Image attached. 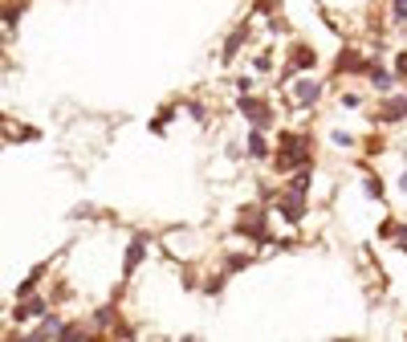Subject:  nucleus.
I'll list each match as a JSON object with an SVG mask.
<instances>
[{
	"label": "nucleus",
	"mask_w": 407,
	"mask_h": 342,
	"mask_svg": "<svg viewBox=\"0 0 407 342\" xmlns=\"http://www.w3.org/2000/svg\"><path fill=\"white\" fill-rule=\"evenodd\" d=\"M253 66H257V70H269V66H273V57H269V53H261V57H257V61H253Z\"/></svg>",
	"instance_id": "nucleus-28"
},
{
	"label": "nucleus",
	"mask_w": 407,
	"mask_h": 342,
	"mask_svg": "<svg viewBox=\"0 0 407 342\" xmlns=\"http://www.w3.org/2000/svg\"><path fill=\"white\" fill-rule=\"evenodd\" d=\"M45 273H49V265H37V269H33V273L24 277L21 285H17V297H29V293H33L37 285H41V281H45Z\"/></svg>",
	"instance_id": "nucleus-16"
},
{
	"label": "nucleus",
	"mask_w": 407,
	"mask_h": 342,
	"mask_svg": "<svg viewBox=\"0 0 407 342\" xmlns=\"http://www.w3.org/2000/svg\"><path fill=\"white\" fill-rule=\"evenodd\" d=\"M143 261H147V237H135V241L126 244V257H122V277H131Z\"/></svg>",
	"instance_id": "nucleus-10"
},
{
	"label": "nucleus",
	"mask_w": 407,
	"mask_h": 342,
	"mask_svg": "<svg viewBox=\"0 0 407 342\" xmlns=\"http://www.w3.org/2000/svg\"><path fill=\"white\" fill-rule=\"evenodd\" d=\"M273 212H281V220H289V224H302L306 220V195L293 192V188H281V195H273Z\"/></svg>",
	"instance_id": "nucleus-3"
},
{
	"label": "nucleus",
	"mask_w": 407,
	"mask_h": 342,
	"mask_svg": "<svg viewBox=\"0 0 407 342\" xmlns=\"http://www.w3.org/2000/svg\"><path fill=\"white\" fill-rule=\"evenodd\" d=\"M318 98H322V82H313V77H297L293 82V110H313Z\"/></svg>",
	"instance_id": "nucleus-6"
},
{
	"label": "nucleus",
	"mask_w": 407,
	"mask_h": 342,
	"mask_svg": "<svg viewBox=\"0 0 407 342\" xmlns=\"http://www.w3.org/2000/svg\"><path fill=\"white\" fill-rule=\"evenodd\" d=\"M13 135H17L13 143H37V139H41V131H37V126H17Z\"/></svg>",
	"instance_id": "nucleus-20"
},
{
	"label": "nucleus",
	"mask_w": 407,
	"mask_h": 342,
	"mask_svg": "<svg viewBox=\"0 0 407 342\" xmlns=\"http://www.w3.org/2000/svg\"><path fill=\"white\" fill-rule=\"evenodd\" d=\"M249 261H253V257H249V253H232V257H228V261H224V273H240V269L249 265Z\"/></svg>",
	"instance_id": "nucleus-19"
},
{
	"label": "nucleus",
	"mask_w": 407,
	"mask_h": 342,
	"mask_svg": "<svg viewBox=\"0 0 407 342\" xmlns=\"http://www.w3.org/2000/svg\"><path fill=\"white\" fill-rule=\"evenodd\" d=\"M313 66H318V53L310 45H293L289 49V66L281 70V82H289L293 73H302V70H313Z\"/></svg>",
	"instance_id": "nucleus-7"
},
{
	"label": "nucleus",
	"mask_w": 407,
	"mask_h": 342,
	"mask_svg": "<svg viewBox=\"0 0 407 342\" xmlns=\"http://www.w3.org/2000/svg\"><path fill=\"white\" fill-rule=\"evenodd\" d=\"M273 168H277V175H289V171H297V168H313L310 135L281 131V135H277V155H273Z\"/></svg>",
	"instance_id": "nucleus-1"
},
{
	"label": "nucleus",
	"mask_w": 407,
	"mask_h": 342,
	"mask_svg": "<svg viewBox=\"0 0 407 342\" xmlns=\"http://www.w3.org/2000/svg\"><path fill=\"white\" fill-rule=\"evenodd\" d=\"M367 70H371V61L359 57L355 49H342V53H338V61H334V73H367Z\"/></svg>",
	"instance_id": "nucleus-11"
},
{
	"label": "nucleus",
	"mask_w": 407,
	"mask_h": 342,
	"mask_svg": "<svg viewBox=\"0 0 407 342\" xmlns=\"http://www.w3.org/2000/svg\"><path fill=\"white\" fill-rule=\"evenodd\" d=\"M82 339H90V330H86V326H77V322H66V326H61V334H57V342H82Z\"/></svg>",
	"instance_id": "nucleus-17"
},
{
	"label": "nucleus",
	"mask_w": 407,
	"mask_h": 342,
	"mask_svg": "<svg viewBox=\"0 0 407 342\" xmlns=\"http://www.w3.org/2000/svg\"><path fill=\"white\" fill-rule=\"evenodd\" d=\"M0 131H8V119H4V114H0Z\"/></svg>",
	"instance_id": "nucleus-30"
},
{
	"label": "nucleus",
	"mask_w": 407,
	"mask_h": 342,
	"mask_svg": "<svg viewBox=\"0 0 407 342\" xmlns=\"http://www.w3.org/2000/svg\"><path fill=\"white\" fill-rule=\"evenodd\" d=\"M204 290H208V293L216 297V293L224 290V277H208V285H204Z\"/></svg>",
	"instance_id": "nucleus-27"
},
{
	"label": "nucleus",
	"mask_w": 407,
	"mask_h": 342,
	"mask_svg": "<svg viewBox=\"0 0 407 342\" xmlns=\"http://www.w3.org/2000/svg\"><path fill=\"white\" fill-rule=\"evenodd\" d=\"M334 143L338 147H355V135H350V131H334Z\"/></svg>",
	"instance_id": "nucleus-25"
},
{
	"label": "nucleus",
	"mask_w": 407,
	"mask_h": 342,
	"mask_svg": "<svg viewBox=\"0 0 407 342\" xmlns=\"http://www.w3.org/2000/svg\"><path fill=\"white\" fill-rule=\"evenodd\" d=\"M362 188H367L371 200H383V179H379V175H367V179H362Z\"/></svg>",
	"instance_id": "nucleus-21"
},
{
	"label": "nucleus",
	"mask_w": 407,
	"mask_h": 342,
	"mask_svg": "<svg viewBox=\"0 0 407 342\" xmlns=\"http://www.w3.org/2000/svg\"><path fill=\"white\" fill-rule=\"evenodd\" d=\"M407 119V94H395L387 98V102H379V114H375V122H404Z\"/></svg>",
	"instance_id": "nucleus-9"
},
{
	"label": "nucleus",
	"mask_w": 407,
	"mask_h": 342,
	"mask_svg": "<svg viewBox=\"0 0 407 342\" xmlns=\"http://www.w3.org/2000/svg\"><path fill=\"white\" fill-rule=\"evenodd\" d=\"M342 106H346V110H359V106H362V94H355V90H350V94H342Z\"/></svg>",
	"instance_id": "nucleus-24"
},
{
	"label": "nucleus",
	"mask_w": 407,
	"mask_h": 342,
	"mask_svg": "<svg viewBox=\"0 0 407 342\" xmlns=\"http://www.w3.org/2000/svg\"><path fill=\"white\" fill-rule=\"evenodd\" d=\"M249 37H253V24H249V21L237 24V33H232V37L224 41V53H220V57H224V61H232L240 49H244V41H249Z\"/></svg>",
	"instance_id": "nucleus-12"
},
{
	"label": "nucleus",
	"mask_w": 407,
	"mask_h": 342,
	"mask_svg": "<svg viewBox=\"0 0 407 342\" xmlns=\"http://www.w3.org/2000/svg\"><path fill=\"white\" fill-rule=\"evenodd\" d=\"M244 151H249L253 159H265V155H269V139H265L261 126H253V131H249V139H244Z\"/></svg>",
	"instance_id": "nucleus-15"
},
{
	"label": "nucleus",
	"mask_w": 407,
	"mask_h": 342,
	"mask_svg": "<svg viewBox=\"0 0 407 342\" xmlns=\"http://www.w3.org/2000/svg\"><path fill=\"white\" fill-rule=\"evenodd\" d=\"M41 314H49V297H41V293H29V297H21L17 306H13V322L21 326V322H37Z\"/></svg>",
	"instance_id": "nucleus-5"
},
{
	"label": "nucleus",
	"mask_w": 407,
	"mask_h": 342,
	"mask_svg": "<svg viewBox=\"0 0 407 342\" xmlns=\"http://www.w3.org/2000/svg\"><path fill=\"white\" fill-rule=\"evenodd\" d=\"M391 21L407 24V0H391Z\"/></svg>",
	"instance_id": "nucleus-22"
},
{
	"label": "nucleus",
	"mask_w": 407,
	"mask_h": 342,
	"mask_svg": "<svg viewBox=\"0 0 407 342\" xmlns=\"http://www.w3.org/2000/svg\"><path fill=\"white\" fill-rule=\"evenodd\" d=\"M379 237H395V241L407 244V224H395V220H383L379 224Z\"/></svg>",
	"instance_id": "nucleus-18"
},
{
	"label": "nucleus",
	"mask_w": 407,
	"mask_h": 342,
	"mask_svg": "<svg viewBox=\"0 0 407 342\" xmlns=\"http://www.w3.org/2000/svg\"><path fill=\"white\" fill-rule=\"evenodd\" d=\"M24 8H29V0H4V4H0V24L17 29V21L24 17Z\"/></svg>",
	"instance_id": "nucleus-14"
},
{
	"label": "nucleus",
	"mask_w": 407,
	"mask_h": 342,
	"mask_svg": "<svg viewBox=\"0 0 407 342\" xmlns=\"http://www.w3.org/2000/svg\"><path fill=\"white\" fill-rule=\"evenodd\" d=\"M404 248H407V244H404Z\"/></svg>",
	"instance_id": "nucleus-31"
},
{
	"label": "nucleus",
	"mask_w": 407,
	"mask_h": 342,
	"mask_svg": "<svg viewBox=\"0 0 407 342\" xmlns=\"http://www.w3.org/2000/svg\"><path fill=\"white\" fill-rule=\"evenodd\" d=\"M237 110H240V119H249L253 122V126H273V110H269V106H265L261 98H253V94H240L237 98Z\"/></svg>",
	"instance_id": "nucleus-4"
},
{
	"label": "nucleus",
	"mask_w": 407,
	"mask_h": 342,
	"mask_svg": "<svg viewBox=\"0 0 407 342\" xmlns=\"http://www.w3.org/2000/svg\"><path fill=\"white\" fill-rule=\"evenodd\" d=\"M237 237H244V241H253V244H269L273 241V232H269V216H265L261 204H244V208H240Z\"/></svg>",
	"instance_id": "nucleus-2"
},
{
	"label": "nucleus",
	"mask_w": 407,
	"mask_h": 342,
	"mask_svg": "<svg viewBox=\"0 0 407 342\" xmlns=\"http://www.w3.org/2000/svg\"><path fill=\"white\" fill-rule=\"evenodd\" d=\"M188 110H192V119H200V122L208 119V110H204V102H188Z\"/></svg>",
	"instance_id": "nucleus-26"
},
{
	"label": "nucleus",
	"mask_w": 407,
	"mask_h": 342,
	"mask_svg": "<svg viewBox=\"0 0 407 342\" xmlns=\"http://www.w3.org/2000/svg\"><path fill=\"white\" fill-rule=\"evenodd\" d=\"M391 73H395V82H407V49L395 57V70H391Z\"/></svg>",
	"instance_id": "nucleus-23"
},
{
	"label": "nucleus",
	"mask_w": 407,
	"mask_h": 342,
	"mask_svg": "<svg viewBox=\"0 0 407 342\" xmlns=\"http://www.w3.org/2000/svg\"><path fill=\"white\" fill-rule=\"evenodd\" d=\"M367 82H371L379 94H391V90H395V73L383 70V66H371V70H367Z\"/></svg>",
	"instance_id": "nucleus-13"
},
{
	"label": "nucleus",
	"mask_w": 407,
	"mask_h": 342,
	"mask_svg": "<svg viewBox=\"0 0 407 342\" xmlns=\"http://www.w3.org/2000/svg\"><path fill=\"white\" fill-rule=\"evenodd\" d=\"M61 326H66V322H61L57 314H41V318H37V326H33L29 334H21V339H33V342L57 339V334H61Z\"/></svg>",
	"instance_id": "nucleus-8"
},
{
	"label": "nucleus",
	"mask_w": 407,
	"mask_h": 342,
	"mask_svg": "<svg viewBox=\"0 0 407 342\" xmlns=\"http://www.w3.org/2000/svg\"><path fill=\"white\" fill-rule=\"evenodd\" d=\"M399 188H404V192H407V171H404V175H399Z\"/></svg>",
	"instance_id": "nucleus-29"
}]
</instances>
